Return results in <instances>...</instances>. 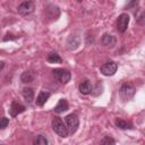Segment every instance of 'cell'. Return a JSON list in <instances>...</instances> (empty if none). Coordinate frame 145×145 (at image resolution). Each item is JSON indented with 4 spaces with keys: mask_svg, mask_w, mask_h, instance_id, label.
<instances>
[{
    "mask_svg": "<svg viewBox=\"0 0 145 145\" xmlns=\"http://www.w3.org/2000/svg\"><path fill=\"white\" fill-rule=\"evenodd\" d=\"M60 15V10L57 6L54 5H49L45 8V17L49 18L50 20H56Z\"/></svg>",
    "mask_w": 145,
    "mask_h": 145,
    "instance_id": "ba28073f",
    "label": "cell"
},
{
    "mask_svg": "<svg viewBox=\"0 0 145 145\" xmlns=\"http://www.w3.org/2000/svg\"><path fill=\"white\" fill-rule=\"evenodd\" d=\"M102 44L105 45V46H109V48H112L114 44H116V37L109 33H105L103 36H102Z\"/></svg>",
    "mask_w": 145,
    "mask_h": 145,
    "instance_id": "8fae6325",
    "label": "cell"
},
{
    "mask_svg": "<svg viewBox=\"0 0 145 145\" xmlns=\"http://www.w3.org/2000/svg\"><path fill=\"white\" fill-rule=\"evenodd\" d=\"M135 92H136V89H135V86H134L133 84H130V83H125V84L120 87L119 94H120V97H121L123 101H129V100H131V99L134 97Z\"/></svg>",
    "mask_w": 145,
    "mask_h": 145,
    "instance_id": "6da1fadb",
    "label": "cell"
},
{
    "mask_svg": "<svg viewBox=\"0 0 145 145\" xmlns=\"http://www.w3.org/2000/svg\"><path fill=\"white\" fill-rule=\"evenodd\" d=\"M101 145H116V142L111 136H105L101 140Z\"/></svg>",
    "mask_w": 145,
    "mask_h": 145,
    "instance_id": "ffe728a7",
    "label": "cell"
},
{
    "mask_svg": "<svg viewBox=\"0 0 145 145\" xmlns=\"http://www.w3.org/2000/svg\"><path fill=\"white\" fill-rule=\"evenodd\" d=\"M79 92L82 94H89L92 92V85L88 80H83L79 84Z\"/></svg>",
    "mask_w": 145,
    "mask_h": 145,
    "instance_id": "2e32d148",
    "label": "cell"
},
{
    "mask_svg": "<svg viewBox=\"0 0 145 145\" xmlns=\"http://www.w3.org/2000/svg\"><path fill=\"white\" fill-rule=\"evenodd\" d=\"M46 59H48V61L50 63H60L62 61V59L60 58V56L58 53H56V52H50L48 54V58Z\"/></svg>",
    "mask_w": 145,
    "mask_h": 145,
    "instance_id": "e0dca14e",
    "label": "cell"
},
{
    "mask_svg": "<svg viewBox=\"0 0 145 145\" xmlns=\"http://www.w3.org/2000/svg\"><path fill=\"white\" fill-rule=\"evenodd\" d=\"M34 78H35V75H34V72H33L32 70H26V71H24V72L22 74V76H20V80H22L24 84L32 83V82L34 80Z\"/></svg>",
    "mask_w": 145,
    "mask_h": 145,
    "instance_id": "4fadbf2b",
    "label": "cell"
},
{
    "mask_svg": "<svg viewBox=\"0 0 145 145\" xmlns=\"http://www.w3.org/2000/svg\"><path fill=\"white\" fill-rule=\"evenodd\" d=\"M3 67H5V62L3 61H0V70H2Z\"/></svg>",
    "mask_w": 145,
    "mask_h": 145,
    "instance_id": "7402d4cb",
    "label": "cell"
},
{
    "mask_svg": "<svg viewBox=\"0 0 145 145\" xmlns=\"http://www.w3.org/2000/svg\"><path fill=\"white\" fill-rule=\"evenodd\" d=\"M65 125L67 127V130H68V134H74L76 133L77 128H78V125H79V119L76 114L71 113V114H68L66 118H65Z\"/></svg>",
    "mask_w": 145,
    "mask_h": 145,
    "instance_id": "7a4b0ae2",
    "label": "cell"
},
{
    "mask_svg": "<svg viewBox=\"0 0 145 145\" xmlns=\"http://www.w3.org/2000/svg\"><path fill=\"white\" fill-rule=\"evenodd\" d=\"M117 68H118V65L112 61V60H109L106 61L102 67H101V72L105 76H112L114 75V72L117 71Z\"/></svg>",
    "mask_w": 145,
    "mask_h": 145,
    "instance_id": "8992f818",
    "label": "cell"
},
{
    "mask_svg": "<svg viewBox=\"0 0 145 145\" xmlns=\"http://www.w3.org/2000/svg\"><path fill=\"white\" fill-rule=\"evenodd\" d=\"M116 126L120 129H130V128H133V125L130 122H128L127 120H122V119H117L116 120Z\"/></svg>",
    "mask_w": 145,
    "mask_h": 145,
    "instance_id": "ac0fdd59",
    "label": "cell"
},
{
    "mask_svg": "<svg viewBox=\"0 0 145 145\" xmlns=\"http://www.w3.org/2000/svg\"><path fill=\"white\" fill-rule=\"evenodd\" d=\"M129 25V16L128 14H121L117 19V31L120 33L126 32Z\"/></svg>",
    "mask_w": 145,
    "mask_h": 145,
    "instance_id": "52a82bcc",
    "label": "cell"
},
{
    "mask_svg": "<svg viewBox=\"0 0 145 145\" xmlns=\"http://www.w3.org/2000/svg\"><path fill=\"white\" fill-rule=\"evenodd\" d=\"M33 145H48V139L43 135H37L34 138Z\"/></svg>",
    "mask_w": 145,
    "mask_h": 145,
    "instance_id": "d6986e66",
    "label": "cell"
},
{
    "mask_svg": "<svg viewBox=\"0 0 145 145\" xmlns=\"http://www.w3.org/2000/svg\"><path fill=\"white\" fill-rule=\"evenodd\" d=\"M52 129L54 130V133H57L61 137H67L69 135L66 125L63 123V121L60 118H53V120H52Z\"/></svg>",
    "mask_w": 145,
    "mask_h": 145,
    "instance_id": "3957f363",
    "label": "cell"
},
{
    "mask_svg": "<svg viewBox=\"0 0 145 145\" xmlns=\"http://www.w3.org/2000/svg\"><path fill=\"white\" fill-rule=\"evenodd\" d=\"M9 123V119L6 117H1L0 118V129H5Z\"/></svg>",
    "mask_w": 145,
    "mask_h": 145,
    "instance_id": "44dd1931",
    "label": "cell"
},
{
    "mask_svg": "<svg viewBox=\"0 0 145 145\" xmlns=\"http://www.w3.org/2000/svg\"><path fill=\"white\" fill-rule=\"evenodd\" d=\"M67 45H68V49L69 50H75L76 48H78L79 45V37L78 36H69V39L67 40Z\"/></svg>",
    "mask_w": 145,
    "mask_h": 145,
    "instance_id": "9a60e30c",
    "label": "cell"
},
{
    "mask_svg": "<svg viewBox=\"0 0 145 145\" xmlns=\"http://www.w3.org/2000/svg\"><path fill=\"white\" fill-rule=\"evenodd\" d=\"M23 96H24L25 101L28 104H31L33 102V100H34V91H33V88H31V87L24 88L23 89Z\"/></svg>",
    "mask_w": 145,
    "mask_h": 145,
    "instance_id": "5bb4252c",
    "label": "cell"
},
{
    "mask_svg": "<svg viewBox=\"0 0 145 145\" xmlns=\"http://www.w3.org/2000/svg\"><path fill=\"white\" fill-rule=\"evenodd\" d=\"M68 108H69V105H68V102L65 100V99H61V100H59V102H58V104L54 106V112L56 113H62V112H65V111H67L68 110Z\"/></svg>",
    "mask_w": 145,
    "mask_h": 145,
    "instance_id": "7c38bea8",
    "label": "cell"
},
{
    "mask_svg": "<svg viewBox=\"0 0 145 145\" xmlns=\"http://www.w3.org/2000/svg\"><path fill=\"white\" fill-rule=\"evenodd\" d=\"M34 9H35V6L32 1H24L18 6L17 11H18V14H20L23 16H26V15L32 14L34 11Z\"/></svg>",
    "mask_w": 145,
    "mask_h": 145,
    "instance_id": "5b68a950",
    "label": "cell"
},
{
    "mask_svg": "<svg viewBox=\"0 0 145 145\" xmlns=\"http://www.w3.org/2000/svg\"><path fill=\"white\" fill-rule=\"evenodd\" d=\"M52 72H53L54 78H56L58 82L62 83V84H66V83H68V82L70 80L71 75H70V71L67 70V69H63V68H57V69H54Z\"/></svg>",
    "mask_w": 145,
    "mask_h": 145,
    "instance_id": "277c9868",
    "label": "cell"
},
{
    "mask_svg": "<svg viewBox=\"0 0 145 145\" xmlns=\"http://www.w3.org/2000/svg\"><path fill=\"white\" fill-rule=\"evenodd\" d=\"M25 110H26V108H25L23 104H20V103H18V102L14 101V102L11 103V105H10L9 112H10V116H11V117H16V116H18L19 113H23Z\"/></svg>",
    "mask_w": 145,
    "mask_h": 145,
    "instance_id": "9c48e42d",
    "label": "cell"
},
{
    "mask_svg": "<svg viewBox=\"0 0 145 145\" xmlns=\"http://www.w3.org/2000/svg\"><path fill=\"white\" fill-rule=\"evenodd\" d=\"M50 92H45V91H41L40 93H39V95L36 96V100H35V103H36V105H39V106H42L46 101H48V99L50 97Z\"/></svg>",
    "mask_w": 145,
    "mask_h": 145,
    "instance_id": "30bf717a",
    "label": "cell"
}]
</instances>
